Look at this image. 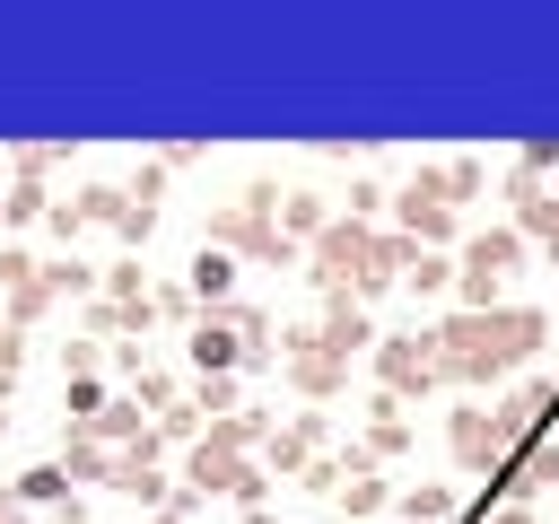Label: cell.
<instances>
[{"label":"cell","mask_w":559,"mask_h":524,"mask_svg":"<svg viewBox=\"0 0 559 524\" xmlns=\"http://www.w3.org/2000/svg\"><path fill=\"white\" fill-rule=\"evenodd\" d=\"M533 341H542V314H454V323H437V349H454L445 367H454V376H472V384H489V376L524 367V358H533Z\"/></svg>","instance_id":"cell-1"},{"label":"cell","mask_w":559,"mask_h":524,"mask_svg":"<svg viewBox=\"0 0 559 524\" xmlns=\"http://www.w3.org/2000/svg\"><path fill=\"white\" fill-rule=\"evenodd\" d=\"M524 262V236H472V253H463V297L472 306H489L498 297V279Z\"/></svg>","instance_id":"cell-2"},{"label":"cell","mask_w":559,"mask_h":524,"mask_svg":"<svg viewBox=\"0 0 559 524\" xmlns=\"http://www.w3.org/2000/svg\"><path fill=\"white\" fill-rule=\"evenodd\" d=\"M454 454H463L472 472L489 463V480H498V472H507V454H515V437H507V419H498V410H454Z\"/></svg>","instance_id":"cell-3"},{"label":"cell","mask_w":559,"mask_h":524,"mask_svg":"<svg viewBox=\"0 0 559 524\" xmlns=\"http://www.w3.org/2000/svg\"><path fill=\"white\" fill-rule=\"evenodd\" d=\"M376 349H384V358H376V367H384V393L437 384V367H445V358H428V349H437V332H428V341H419V332H411V341H376Z\"/></svg>","instance_id":"cell-4"},{"label":"cell","mask_w":559,"mask_h":524,"mask_svg":"<svg viewBox=\"0 0 559 524\" xmlns=\"http://www.w3.org/2000/svg\"><path fill=\"white\" fill-rule=\"evenodd\" d=\"M402 227H411V236H454V210H445L437 175H419V183L402 192Z\"/></svg>","instance_id":"cell-5"},{"label":"cell","mask_w":559,"mask_h":524,"mask_svg":"<svg viewBox=\"0 0 559 524\" xmlns=\"http://www.w3.org/2000/svg\"><path fill=\"white\" fill-rule=\"evenodd\" d=\"M183 349H192V376H227V367H245V341H236V323H201Z\"/></svg>","instance_id":"cell-6"},{"label":"cell","mask_w":559,"mask_h":524,"mask_svg":"<svg viewBox=\"0 0 559 524\" xmlns=\"http://www.w3.org/2000/svg\"><path fill=\"white\" fill-rule=\"evenodd\" d=\"M183 288H192V297H201V306H218V297H227V288H236V262H227V253H218V245H201V253H192V271H183Z\"/></svg>","instance_id":"cell-7"},{"label":"cell","mask_w":559,"mask_h":524,"mask_svg":"<svg viewBox=\"0 0 559 524\" xmlns=\"http://www.w3.org/2000/svg\"><path fill=\"white\" fill-rule=\"evenodd\" d=\"M61 498H70V463H35L17 480V507H61Z\"/></svg>","instance_id":"cell-8"},{"label":"cell","mask_w":559,"mask_h":524,"mask_svg":"<svg viewBox=\"0 0 559 524\" xmlns=\"http://www.w3.org/2000/svg\"><path fill=\"white\" fill-rule=\"evenodd\" d=\"M87 288H105L79 253H61V262H44V297H87Z\"/></svg>","instance_id":"cell-9"},{"label":"cell","mask_w":559,"mask_h":524,"mask_svg":"<svg viewBox=\"0 0 559 524\" xmlns=\"http://www.w3.org/2000/svg\"><path fill=\"white\" fill-rule=\"evenodd\" d=\"M253 437H262V410H227V419L210 428V445H218V454H245Z\"/></svg>","instance_id":"cell-10"},{"label":"cell","mask_w":559,"mask_h":524,"mask_svg":"<svg viewBox=\"0 0 559 524\" xmlns=\"http://www.w3.org/2000/svg\"><path fill=\"white\" fill-rule=\"evenodd\" d=\"M61 402H70V428L105 419V384H96V376H70V393H61Z\"/></svg>","instance_id":"cell-11"},{"label":"cell","mask_w":559,"mask_h":524,"mask_svg":"<svg viewBox=\"0 0 559 524\" xmlns=\"http://www.w3.org/2000/svg\"><path fill=\"white\" fill-rule=\"evenodd\" d=\"M26 218H52V201H44L35 183H17V192L0 201V227H26Z\"/></svg>","instance_id":"cell-12"},{"label":"cell","mask_w":559,"mask_h":524,"mask_svg":"<svg viewBox=\"0 0 559 524\" xmlns=\"http://www.w3.org/2000/svg\"><path fill=\"white\" fill-rule=\"evenodd\" d=\"M393 507H402V524H437V515H445L454 498H445V489H402Z\"/></svg>","instance_id":"cell-13"},{"label":"cell","mask_w":559,"mask_h":524,"mask_svg":"<svg viewBox=\"0 0 559 524\" xmlns=\"http://www.w3.org/2000/svg\"><path fill=\"white\" fill-rule=\"evenodd\" d=\"M280 236H323V201H306V192H297V201L280 210Z\"/></svg>","instance_id":"cell-14"},{"label":"cell","mask_w":559,"mask_h":524,"mask_svg":"<svg viewBox=\"0 0 559 524\" xmlns=\"http://www.w3.org/2000/svg\"><path fill=\"white\" fill-rule=\"evenodd\" d=\"M445 279H454V262H437V253H411V279H402V288H419V297H437Z\"/></svg>","instance_id":"cell-15"},{"label":"cell","mask_w":559,"mask_h":524,"mask_svg":"<svg viewBox=\"0 0 559 524\" xmlns=\"http://www.w3.org/2000/svg\"><path fill=\"white\" fill-rule=\"evenodd\" d=\"M437 192H454V201H472V192H480V166H472V157H454V166H437Z\"/></svg>","instance_id":"cell-16"},{"label":"cell","mask_w":559,"mask_h":524,"mask_svg":"<svg viewBox=\"0 0 559 524\" xmlns=\"http://www.w3.org/2000/svg\"><path fill=\"white\" fill-rule=\"evenodd\" d=\"M122 489H131V498H140V507H166V480H157V472H148V463H122Z\"/></svg>","instance_id":"cell-17"},{"label":"cell","mask_w":559,"mask_h":524,"mask_svg":"<svg viewBox=\"0 0 559 524\" xmlns=\"http://www.w3.org/2000/svg\"><path fill=\"white\" fill-rule=\"evenodd\" d=\"M332 498H341L349 515H376V507H384V480H349V489H332Z\"/></svg>","instance_id":"cell-18"},{"label":"cell","mask_w":559,"mask_h":524,"mask_svg":"<svg viewBox=\"0 0 559 524\" xmlns=\"http://www.w3.org/2000/svg\"><path fill=\"white\" fill-rule=\"evenodd\" d=\"M489 524H533V515H524V507H498V515H489Z\"/></svg>","instance_id":"cell-19"},{"label":"cell","mask_w":559,"mask_h":524,"mask_svg":"<svg viewBox=\"0 0 559 524\" xmlns=\"http://www.w3.org/2000/svg\"><path fill=\"white\" fill-rule=\"evenodd\" d=\"M0 524H17V498H0Z\"/></svg>","instance_id":"cell-20"},{"label":"cell","mask_w":559,"mask_h":524,"mask_svg":"<svg viewBox=\"0 0 559 524\" xmlns=\"http://www.w3.org/2000/svg\"><path fill=\"white\" fill-rule=\"evenodd\" d=\"M0 341H9V314H0Z\"/></svg>","instance_id":"cell-21"},{"label":"cell","mask_w":559,"mask_h":524,"mask_svg":"<svg viewBox=\"0 0 559 524\" xmlns=\"http://www.w3.org/2000/svg\"><path fill=\"white\" fill-rule=\"evenodd\" d=\"M157 524H183V515H157Z\"/></svg>","instance_id":"cell-22"},{"label":"cell","mask_w":559,"mask_h":524,"mask_svg":"<svg viewBox=\"0 0 559 524\" xmlns=\"http://www.w3.org/2000/svg\"><path fill=\"white\" fill-rule=\"evenodd\" d=\"M0 428H9V419H0Z\"/></svg>","instance_id":"cell-23"}]
</instances>
